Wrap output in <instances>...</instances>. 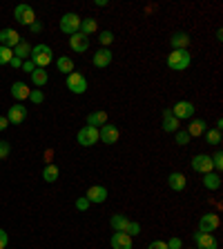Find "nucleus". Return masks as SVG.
Here are the masks:
<instances>
[{
  "label": "nucleus",
  "instance_id": "nucleus-1",
  "mask_svg": "<svg viewBox=\"0 0 223 249\" xmlns=\"http://www.w3.org/2000/svg\"><path fill=\"white\" fill-rule=\"evenodd\" d=\"M29 60L38 67V69H47L49 62L54 60V51H51L49 44H43V43L33 44L32 47V58H29Z\"/></svg>",
  "mask_w": 223,
  "mask_h": 249
},
{
  "label": "nucleus",
  "instance_id": "nucleus-2",
  "mask_svg": "<svg viewBox=\"0 0 223 249\" xmlns=\"http://www.w3.org/2000/svg\"><path fill=\"white\" fill-rule=\"evenodd\" d=\"M192 65V54L188 49H172L167 56V67L174 72H185Z\"/></svg>",
  "mask_w": 223,
  "mask_h": 249
},
{
  "label": "nucleus",
  "instance_id": "nucleus-3",
  "mask_svg": "<svg viewBox=\"0 0 223 249\" xmlns=\"http://www.w3.org/2000/svg\"><path fill=\"white\" fill-rule=\"evenodd\" d=\"M76 143L80 145V147H94V145L98 143V129L85 125V127L76 133Z\"/></svg>",
  "mask_w": 223,
  "mask_h": 249
},
{
  "label": "nucleus",
  "instance_id": "nucleus-4",
  "mask_svg": "<svg viewBox=\"0 0 223 249\" xmlns=\"http://www.w3.org/2000/svg\"><path fill=\"white\" fill-rule=\"evenodd\" d=\"M80 20L83 18L78 16V14H65V16L61 18V31L67 33V36H74V33H78V29H80Z\"/></svg>",
  "mask_w": 223,
  "mask_h": 249
},
{
  "label": "nucleus",
  "instance_id": "nucleus-5",
  "mask_svg": "<svg viewBox=\"0 0 223 249\" xmlns=\"http://www.w3.org/2000/svg\"><path fill=\"white\" fill-rule=\"evenodd\" d=\"M67 89H69L72 94H85V91H87V78H85L83 73L72 72L67 76Z\"/></svg>",
  "mask_w": 223,
  "mask_h": 249
},
{
  "label": "nucleus",
  "instance_id": "nucleus-6",
  "mask_svg": "<svg viewBox=\"0 0 223 249\" xmlns=\"http://www.w3.org/2000/svg\"><path fill=\"white\" fill-rule=\"evenodd\" d=\"M118 138H121V129H118L116 125L105 122V125L98 129V140H103V145H114V143H118Z\"/></svg>",
  "mask_w": 223,
  "mask_h": 249
},
{
  "label": "nucleus",
  "instance_id": "nucleus-7",
  "mask_svg": "<svg viewBox=\"0 0 223 249\" xmlns=\"http://www.w3.org/2000/svg\"><path fill=\"white\" fill-rule=\"evenodd\" d=\"M14 18L18 20V25H32V22H36V11L32 9L29 5H16V9H14Z\"/></svg>",
  "mask_w": 223,
  "mask_h": 249
},
{
  "label": "nucleus",
  "instance_id": "nucleus-8",
  "mask_svg": "<svg viewBox=\"0 0 223 249\" xmlns=\"http://www.w3.org/2000/svg\"><path fill=\"white\" fill-rule=\"evenodd\" d=\"M194 109L196 107L190 103V100H178L176 105L172 107V114L176 120H190V118L194 116Z\"/></svg>",
  "mask_w": 223,
  "mask_h": 249
},
{
  "label": "nucleus",
  "instance_id": "nucleus-9",
  "mask_svg": "<svg viewBox=\"0 0 223 249\" xmlns=\"http://www.w3.org/2000/svg\"><path fill=\"white\" fill-rule=\"evenodd\" d=\"M194 245L196 249H219V240L214 238V234H206V232H194Z\"/></svg>",
  "mask_w": 223,
  "mask_h": 249
},
{
  "label": "nucleus",
  "instance_id": "nucleus-10",
  "mask_svg": "<svg viewBox=\"0 0 223 249\" xmlns=\"http://www.w3.org/2000/svg\"><path fill=\"white\" fill-rule=\"evenodd\" d=\"M219 225H221V220H219L217 214H203V216L199 218V232H206V234H212L217 232Z\"/></svg>",
  "mask_w": 223,
  "mask_h": 249
},
{
  "label": "nucleus",
  "instance_id": "nucleus-11",
  "mask_svg": "<svg viewBox=\"0 0 223 249\" xmlns=\"http://www.w3.org/2000/svg\"><path fill=\"white\" fill-rule=\"evenodd\" d=\"M85 198H87L89 203H94V205H103L107 200V189L103 187V185H92V187L85 191Z\"/></svg>",
  "mask_w": 223,
  "mask_h": 249
},
{
  "label": "nucleus",
  "instance_id": "nucleus-12",
  "mask_svg": "<svg viewBox=\"0 0 223 249\" xmlns=\"http://www.w3.org/2000/svg\"><path fill=\"white\" fill-rule=\"evenodd\" d=\"M192 169L196 174H210L214 167H212V158L207 154H196L192 158Z\"/></svg>",
  "mask_w": 223,
  "mask_h": 249
},
{
  "label": "nucleus",
  "instance_id": "nucleus-13",
  "mask_svg": "<svg viewBox=\"0 0 223 249\" xmlns=\"http://www.w3.org/2000/svg\"><path fill=\"white\" fill-rule=\"evenodd\" d=\"M112 58H114V54H112L107 47H100V49L92 56V65H94L96 69H105V67H110Z\"/></svg>",
  "mask_w": 223,
  "mask_h": 249
},
{
  "label": "nucleus",
  "instance_id": "nucleus-14",
  "mask_svg": "<svg viewBox=\"0 0 223 249\" xmlns=\"http://www.w3.org/2000/svg\"><path fill=\"white\" fill-rule=\"evenodd\" d=\"M25 118H27V107L20 105V103H16V105L9 107V111H7L9 125H20V122H25Z\"/></svg>",
  "mask_w": 223,
  "mask_h": 249
},
{
  "label": "nucleus",
  "instance_id": "nucleus-15",
  "mask_svg": "<svg viewBox=\"0 0 223 249\" xmlns=\"http://www.w3.org/2000/svg\"><path fill=\"white\" fill-rule=\"evenodd\" d=\"M112 249H132V236H127L125 232H114L110 238Z\"/></svg>",
  "mask_w": 223,
  "mask_h": 249
},
{
  "label": "nucleus",
  "instance_id": "nucleus-16",
  "mask_svg": "<svg viewBox=\"0 0 223 249\" xmlns=\"http://www.w3.org/2000/svg\"><path fill=\"white\" fill-rule=\"evenodd\" d=\"M69 47H72V51H76V54H85V51L89 49V38L78 31V33H74V36H69Z\"/></svg>",
  "mask_w": 223,
  "mask_h": 249
},
{
  "label": "nucleus",
  "instance_id": "nucleus-17",
  "mask_svg": "<svg viewBox=\"0 0 223 249\" xmlns=\"http://www.w3.org/2000/svg\"><path fill=\"white\" fill-rule=\"evenodd\" d=\"M18 43H20V33L18 31H14V29H2V31H0V44H2V47L14 49Z\"/></svg>",
  "mask_w": 223,
  "mask_h": 249
},
{
  "label": "nucleus",
  "instance_id": "nucleus-18",
  "mask_svg": "<svg viewBox=\"0 0 223 249\" xmlns=\"http://www.w3.org/2000/svg\"><path fill=\"white\" fill-rule=\"evenodd\" d=\"M178 125H181V120H176V118H174L172 109H165V111H163V122H161L163 132L174 133V132H178Z\"/></svg>",
  "mask_w": 223,
  "mask_h": 249
},
{
  "label": "nucleus",
  "instance_id": "nucleus-19",
  "mask_svg": "<svg viewBox=\"0 0 223 249\" xmlns=\"http://www.w3.org/2000/svg\"><path fill=\"white\" fill-rule=\"evenodd\" d=\"M29 94H32V89H29L27 83H22V80H18V83L11 85V98H16L18 103L20 100H27Z\"/></svg>",
  "mask_w": 223,
  "mask_h": 249
},
{
  "label": "nucleus",
  "instance_id": "nucleus-20",
  "mask_svg": "<svg viewBox=\"0 0 223 249\" xmlns=\"http://www.w3.org/2000/svg\"><path fill=\"white\" fill-rule=\"evenodd\" d=\"M190 125H188V129L185 132L190 133V138H196V136H203V132L207 129V122L203 120V118H190Z\"/></svg>",
  "mask_w": 223,
  "mask_h": 249
},
{
  "label": "nucleus",
  "instance_id": "nucleus-21",
  "mask_svg": "<svg viewBox=\"0 0 223 249\" xmlns=\"http://www.w3.org/2000/svg\"><path fill=\"white\" fill-rule=\"evenodd\" d=\"M167 185H170V189H174V191H183L188 180H185V176L181 172H172L167 176Z\"/></svg>",
  "mask_w": 223,
  "mask_h": 249
},
{
  "label": "nucleus",
  "instance_id": "nucleus-22",
  "mask_svg": "<svg viewBox=\"0 0 223 249\" xmlns=\"http://www.w3.org/2000/svg\"><path fill=\"white\" fill-rule=\"evenodd\" d=\"M170 44H172V49H188L190 36L185 31H174V36L170 38Z\"/></svg>",
  "mask_w": 223,
  "mask_h": 249
},
{
  "label": "nucleus",
  "instance_id": "nucleus-23",
  "mask_svg": "<svg viewBox=\"0 0 223 249\" xmlns=\"http://www.w3.org/2000/svg\"><path fill=\"white\" fill-rule=\"evenodd\" d=\"M129 225V218L125 216V214H114V216L110 218V227L114 229V232H125Z\"/></svg>",
  "mask_w": 223,
  "mask_h": 249
},
{
  "label": "nucleus",
  "instance_id": "nucleus-24",
  "mask_svg": "<svg viewBox=\"0 0 223 249\" xmlns=\"http://www.w3.org/2000/svg\"><path fill=\"white\" fill-rule=\"evenodd\" d=\"M203 187L210 189V191H217L221 187V176L217 172H210V174H203Z\"/></svg>",
  "mask_w": 223,
  "mask_h": 249
},
{
  "label": "nucleus",
  "instance_id": "nucleus-25",
  "mask_svg": "<svg viewBox=\"0 0 223 249\" xmlns=\"http://www.w3.org/2000/svg\"><path fill=\"white\" fill-rule=\"evenodd\" d=\"M58 176H61V169H58V167L54 165V162H47V165H45V169H43V180L45 183H56V180H58Z\"/></svg>",
  "mask_w": 223,
  "mask_h": 249
},
{
  "label": "nucleus",
  "instance_id": "nucleus-26",
  "mask_svg": "<svg viewBox=\"0 0 223 249\" xmlns=\"http://www.w3.org/2000/svg\"><path fill=\"white\" fill-rule=\"evenodd\" d=\"M105 122H107V114H105V111H92V114L87 116V125H89V127L100 129Z\"/></svg>",
  "mask_w": 223,
  "mask_h": 249
},
{
  "label": "nucleus",
  "instance_id": "nucleus-27",
  "mask_svg": "<svg viewBox=\"0 0 223 249\" xmlns=\"http://www.w3.org/2000/svg\"><path fill=\"white\" fill-rule=\"evenodd\" d=\"M14 56L20 58V60H29V58H32V44L25 43V40H20V43L14 47Z\"/></svg>",
  "mask_w": 223,
  "mask_h": 249
},
{
  "label": "nucleus",
  "instance_id": "nucleus-28",
  "mask_svg": "<svg viewBox=\"0 0 223 249\" xmlns=\"http://www.w3.org/2000/svg\"><path fill=\"white\" fill-rule=\"evenodd\" d=\"M78 31L83 33V36H92V33H96L98 31V22L94 20V18H85V20H80V29Z\"/></svg>",
  "mask_w": 223,
  "mask_h": 249
},
{
  "label": "nucleus",
  "instance_id": "nucleus-29",
  "mask_svg": "<svg viewBox=\"0 0 223 249\" xmlns=\"http://www.w3.org/2000/svg\"><path fill=\"white\" fill-rule=\"evenodd\" d=\"M56 67H58V72H61V73L69 76V73L74 72V60H72V58H67V56H61V58L56 60Z\"/></svg>",
  "mask_w": 223,
  "mask_h": 249
},
{
  "label": "nucleus",
  "instance_id": "nucleus-30",
  "mask_svg": "<svg viewBox=\"0 0 223 249\" xmlns=\"http://www.w3.org/2000/svg\"><path fill=\"white\" fill-rule=\"evenodd\" d=\"M47 80H49V73L45 72V69H36V72L32 73V83L36 85V87H45Z\"/></svg>",
  "mask_w": 223,
  "mask_h": 249
},
{
  "label": "nucleus",
  "instance_id": "nucleus-31",
  "mask_svg": "<svg viewBox=\"0 0 223 249\" xmlns=\"http://www.w3.org/2000/svg\"><path fill=\"white\" fill-rule=\"evenodd\" d=\"M203 136H206V143L207 145H214V147H219V145H221V132H217V129H206V132H203Z\"/></svg>",
  "mask_w": 223,
  "mask_h": 249
},
{
  "label": "nucleus",
  "instance_id": "nucleus-32",
  "mask_svg": "<svg viewBox=\"0 0 223 249\" xmlns=\"http://www.w3.org/2000/svg\"><path fill=\"white\" fill-rule=\"evenodd\" d=\"M11 58H14V49H9V47H2V44H0V65H9Z\"/></svg>",
  "mask_w": 223,
  "mask_h": 249
},
{
  "label": "nucleus",
  "instance_id": "nucleus-33",
  "mask_svg": "<svg viewBox=\"0 0 223 249\" xmlns=\"http://www.w3.org/2000/svg\"><path fill=\"white\" fill-rule=\"evenodd\" d=\"M174 140H176L181 147H185V145H188L192 138H190V133L185 132V129H178V132H174Z\"/></svg>",
  "mask_w": 223,
  "mask_h": 249
},
{
  "label": "nucleus",
  "instance_id": "nucleus-34",
  "mask_svg": "<svg viewBox=\"0 0 223 249\" xmlns=\"http://www.w3.org/2000/svg\"><path fill=\"white\" fill-rule=\"evenodd\" d=\"M98 43H100V47H107V44H112V43H114V33L107 31V29H105V31H100L98 33Z\"/></svg>",
  "mask_w": 223,
  "mask_h": 249
},
{
  "label": "nucleus",
  "instance_id": "nucleus-35",
  "mask_svg": "<svg viewBox=\"0 0 223 249\" xmlns=\"http://www.w3.org/2000/svg\"><path fill=\"white\" fill-rule=\"evenodd\" d=\"M210 158H212V167H214L217 172H221V169H223V151L219 149L217 154H214V156H210Z\"/></svg>",
  "mask_w": 223,
  "mask_h": 249
},
{
  "label": "nucleus",
  "instance_id": "nucleus-36",
  "mask_svg": "<svg viewBox=\"0 0 223 249\" xmlns=\"http://www.w3.org/2000/svg\"><path fill=\"white\" fill-rule=\"evenodd\" d=\"M125 234H127V236H132V238H134V236H139V234H141V225H139V222H134V220H129Z\"/></svg>",
  "mask_w": 223,
  "mask_h": 249
},
{
  "label": "nucleus",
  "instance_id": "nucleus-37",
  "mask_svg": "<svg viewBox=\"0 0 223 249\" xmlns=\"http://www.w3.org/2000/svg\"><path fill=\"white\" fill-rule=\"evenodd\" d=\"M29 98H32L33 105H40V103L45 100V94L40 91V89H32V94H29Z\"/></svg>",
  "mask_w": 223,
  "mask_h": 249
},
{
  "label": "nucleus",
  "instance_id": "nucleus-38",
  "mask_svg": "<svg viewBox=\"0 0 223 249\" xmlns=\"http://www.w3.org/2000/svg\"><path fill=\"white\" fill-rule=\"evenodd\" d=\"M89 205H92V203H89V200L85 198V196L76 198V209H78V211H87V209H89Z\"/></svg>",
  "mask_w": 223,
  "mask_h": 249
},
{
  "label": "nucleus",
  "instance_id": "nucleus-39",
  "mask_svg": "<svg viewBox=\"0 0 223 249\" xmlns=\"http://www.w3.org/2000/svg\"><path fill=\"white\" fill-rule=\"evenodd\" d=\"M9 154H11L9 143H7V140H0V161H2V158H7Z\"/></svg>",
  "mask_w": 223,
  "mask_h": 249
},
{
  "label": "nucleus",
  "instance_id": "nucleus-40",
  "mask_svg": "<svg viewBox=\"0 0 223 249\" xmlns=\"http://www.w3.org/2000/svg\"><path fill=\"white\" fill-rule=\"evenodd\" d=\"M165 245H167V249H181V247H183V240H181V238H176V236H174V238L165 240Z\"/></svg>",
  "mask_w": 223,
  "mask_h": 249
},
{
  "label": "nucleus",
  "instance_id": "nucleus-41",
  "mask_svg": "<svg viewBox=\"0 0 223 249\" xmlns=\"http://www.w3.org/2000/svg\"><path fill=\"white\" fill-rule=\"evenodd\" d=\"M36 69H38V67L33 65L32 60H22V72H27V73H33V72H36Z\"/></svg>",
  "mask_w": 223,
  "mask_h": 249
},
{
  "label": "nucleus",
  "instance_id": "nucleus-42",
  "mask_svg": "<svg viewBox=\"0 0 223 249\" xmlns=\"http://www.w3.org/2000/svg\"><path fill=\"white\" fill-rule=\"evenodd\" d=\"M7 245H9V236L5 229H0V249H7Z\"/></svg>",
  "mask_w": 223,
  "mask_h": 249
},
{
  "label": "nucleus",
  "instance_id": "nucleus-43",
  "mask_svg": "<svg viewBox=\"0 0 223 249\" xmlns=\"http://www.w3.org/2000/svg\"><path fill=\"white\" fill-rule=\"evenodd\" d=\"M147 249H167V245H165V240H154V243L147 245Z\"/></svg>",
  "mask_w": 223,
  "mask_h": 249
},
{
  "label": "nucleus",
  "instance_id": "nucleus-44",
  "mask_svg": "<svg viewBox=\"0 0 223 249\" xmlns=\"http://www.w3.org/2000/svg\"><path fill=\"white\" fill-rule=\"evenodd\" d=\"M9 65L14 67V69H22V60H20V58H16V56L11 58V62H9Z\"/></svg>",
  "mask_w": 223,
  "mask_h": 249
},
{
  "label": "nucleus",
  "instance_id": "nucleus-45",
  "mask_svg": "<svg viewBox=\"0 0 223 249\" xmlns=\"http://www.w3.org/2000/svg\"><path fill=\"white\" fill-rule=\"evenodd\" d=\"M29 27H32V31H33V33H40V31H43V25H40L38 20H36V22H32Z\"/></svg>",
  "mask_w": 223,
  "mask_h": 249
},
{
  "label": "nucleus",
  "instance_id": "nucleus-46",
  "mask_svg": "<svg viewBox=\"0 0 223 249\" xmlns=\"http://www.w3.org/2000/svg\"><path fill=\"white\" fill-rule=\"evenodd\" d=\"M7 127H9V120H7V116H0V132H5Z\"/></svg>",
  "mask_w": 223,
  "mask_h": 249
},
{
  "label": "nucleus",
  "instance_id": "nucleus-47",
  "mask_svg": "<svg viewBox=\"0 0 223 249\" xmlns=\"http://www.w3.org/2000/svg\"><path fill=\"white\" fill-rule=\"evenodd\" d=\"M96 7H107V0H96Z\"/></svg>",
  "mask_w": 223,
  "mask_h": 249
}]
</instances>
